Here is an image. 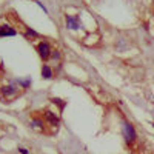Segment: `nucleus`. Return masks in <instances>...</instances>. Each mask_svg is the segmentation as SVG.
<instances>
[{
  "instance_id": "obj_7",
  "label": "nucleus",
  "mask_w": 154,
  "mask_h": 154,
  "mask_svg": "<svg viewBox=\"0 0 154 154\" xmlns=\"http://www.w3.org/2000/svg\"><path fill=\"white\" fill-rule=\"evenodd\" d=\"M31 126H32V128H35V130H43L45 122H43L42 119H37V117H34V119H31Z\"/></svg>"
},
{
  "instance_id": "obj_3",
  "label": "nucleus",
  "mask_w": 154,
  "mask_h": 154,
  "mask_svg": "<svg viewBox=\"0 0 154 154\" xmlns=\"http://www.w3.org/2000/svg\"><path fill=\"white\" fill-rule=\"evenodd\" d=\"M0 93H2V96H3L6 100H11V99L17 97V94H19L20 91H19L16 86H3L2 89H0Z\"/></svg>"
},
{
  "instance_id": "obj_2",
  "label": "nucleus",
  "mask_w": 154,
  "mask_h": 154,
  "mask_svg": "<svg viewBox=\"0 0 154 154\" xmlns=\"http://www.w3.org/2000/svg\"><path fill=\"white\" fill-rule=\"evenodd\" d=\"M37 53H38V56H40L43 60H46L49 56H51V48H49V43L48 42H40L37 45Z\"/></svg>"
},
{
  "instance_id": "obj_4",
  "label": "nucleus",
  "mask_w": 154,
  "mask_h": 154,
  "mask_svg": "<svg viewBox=\"0 0 154 154\" xmlns=\"http://www.w3.org/2000/svg\"><path fill=\"white\" fill-rule=\"evenodd\" d=\"M45 119L49 122V125L51 126H54V128H57L59 126V123H60V120H59V117L54 114V112H51V111H46L45 112Z\"/></svg>"
},
{
  "instance_id": "obj_1",
  "label": "nucleus",
  "mask_w": 154,
  "mask_h": 154,
  "mask_svg": "<svg viewBox=\"0 0 154 154\" xmlns=\"http://www.w3.org/2000/svg\"><path fill=\"white\" fill-rule=\"evenodd\" d=\"M123 136H125V140L128 143H133L136 140V131H134V126L131 123L123 125Z\"/></svg>"
},
{
  "instance_id": "obj_8",
  "label": "nucleus",
  "mask_w": 154,
  "mask_h": 154,
  "mask_svg": "<svg viewBox=\"0 0 154 154\" xmlns=\"http://www.w3.org/2000/svg\"><path fill=\"white\" fill-rule=\"evenodd\" d=\"M42 75L45 77V79H53V69H51L48 65H43V68H42Z\"/></svg>"
},
{
  "instance_id": "obj_9",
  "label": "nucleus",
  "mask_w": 154,
  "mask_h": 154,
  "mask_svg": "<svg viewBox=\"0 0 154 154\" xmlns=\"http://www.w3.org/2000/svg\"><path fill=\"white\" fill-rule=\"evenodd\" d=\"M28 35H32V37H37V32L35 31H32V29H28V32H26Z\"/></svg>"
},
{
  "instance_id": "obj_6",
  "label": "nucleus",
  "mask_w": 154,
  "mask_h": 154,
  "mask_svg": "<svg viewBox=\"0 0 154 154\" xmlns=\"http://www.w3.org/2000/svg\"><path fill=\"white\" fill-rule=\"evenodd\" d=\"M16 34H17L16 29H12L11 26H8V25L0 26V37H14Z\"/></svg>"
},
{
  "instance_id": "obj_11",
  "label": "nucleus",
  "mask_w": 154,
  "mask_h": 154,
  "mask_svg": "<svg viewBox=\"0 0 154 154\" xmlns=\"http://www.w3.org/2000/svg\"><path fill=\"white\" fill-rule=\"evenodd\" d=\"M20 83H22L23 86H28V85H29V80H23V82H20Z\"/></svg>"
},
{
  "instance_id": "obj_10",
  "label": "nucleus",
  "mask_w": 154,
  "mask_h": 154,
  "mask_svg": "<svg viewBox=\"0 0 154 154\" xmlns=\"http://www.w3.org/2000/svg\"><path fill=\"white\" fill-rule=\"evenodd\" d=\"M19 151H20V154H28V149L26 148H19Z\"/></svg>"
},
{
  "instance_id": "obj_5",
  "label": "nucleus",
  "mask_w": 154,
  "mask_h": 154,
  "mask_svg": "<svg viewBox=\"0 0 154 154\" xmlns=\"http://www.w3.org/2000/svg\"><path fill=\"white\" fill-rule=\"evenodd\" d=\"M66 25H68V28H71V29H79L80 28L79 17L77 16H66Z\"/></svg>"
}]
</instances>
